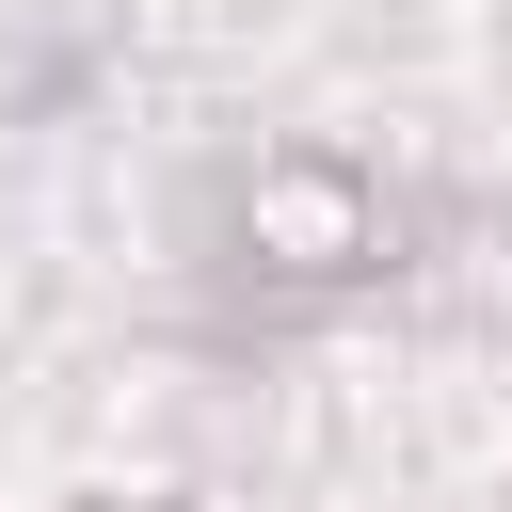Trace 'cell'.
Segmentation results:
<instances>
[{"mask_svg": "<svg viewBox=\"0 0 512 512\" xmlns=\"http://www.w3.org/2000/svg\"><path fill=\"white\" fill-rule=\"evenodd\" d=\"M384 240H400V208H384L368 176H336V160H272V176L240 192V272H256L272 304L368 288V272H384Z\"/></svg>", "mask_w": 512, "mask_h": 512, "instance_id": "1", "label": "cell"}]
</instances>
